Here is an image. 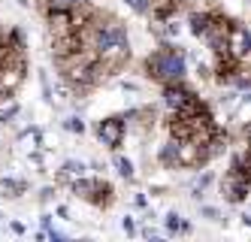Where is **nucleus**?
Here are the masks:
<instances>
[{
    "label": "nucleus",
    "instance_id": "nucleus-9",
    "mask_svg": "<svg viewBox=\"0 0 251 242\" xmlns=\"http://www.w3.org/2000/svg\"><path fill=\"white\" fill-rule=\"evenodd\" d=\"M160 88H164V91H160V97H164V106L170 109V112H176V109L178 106H182L191 94H194V91L185 85V79L182 82H170V85H160Z\"/></svg>",
    "mask_w": 251,
    "mask_h": 242
},
{
    "label": "nucleus",
    "instance_id": "nucleus-14",
    "mask_svg": "<svg viewBox=\"0 0 251 242\" xmlns=\"http://www.w3.org/2000/svg\"><path fill=\"white\" fill-rule=\"evenodd\" d=\"M203 112H209V106H206L203 97H197V94H191L182 106L176 109V115H178V118H194V115H203Z\"/></svg>",
    "mask_w": 251,
    "mask_h": 242
},
{
    "label": "nucleus",
    "instance_id": "nucleus-32",
    "mask_svg": "<svg viewBox=\"0 0 251 242\" xmlns=\"http://www.w3.org/2000/svg\"><path fill=\"white\" fill-rule=\"evenodd\" d=\"M133 203H136V206L142 209V206H146V203H149V200H146V194H136V197H133Z\"/></svg>",
    "mask_w": 251,
    "mask_h": 242
},
{
    "label": "nucleus",
    "instance_id": "nucleus-8",
    "mask_svg": "<svg viewBox=\"0 0 251 242\" xmlns=\"http://www.w3.org/2000/svg\"><path fill=\"white\" fill-rule=\"evenodd\" d=\"M97 54H100V61L112 70V76H115L118 70L127 67V61H130V46H127V40H124V43H112V46L97 49Z\"/></svg>",
    "mask_w": 251,
    "mask_h": 242
},
{
    "label": "nucleus",
    "instance_id": "nucleus-36",
    "mask_svg": "<svg viewBox=\"0 0 251 242\" xmlns=\"http://www.w3.org/2000/svg\"><path fill=\"white\" fill-rule=\"evenodd\" d=\"M0 218H3V215H0Z\"/></svg>",
    "mask_w": 251,
    "mask_h": 242
},
{
    "label": "nucleus",
    "instance_id": "nucleus-4",
    "mask_svg": "<svg viewBox=\"0 0 251 242\" xmlns=\"http://www.w3.org/2000/svg\"><path fill=\"white\" fill-rule=\"evenodd\" d=\"M124 134H127V124H124V115H112V118H103L97 124V139L112 148V152H118L121 142H124Z\"/></svg>",
    "mask_w": 251,
    "mask_h": 242
},
{
    "label": "nucleus",
    "instance_id": "nucleus-16",
    "mask_svg": "<svg viewBox=\"0 0 251 242\" xmlns=\"http://www.w3.org/2000/svg\"><path fill=\"white\" fill-rule=\"evenodd\" d=\"M0 188H3V197L15 200V197H22L27 191V182L25 179H0Z\"/></svg>",
    "mask_w": 251,
    "mask_h": 242
},
{
    "label": "nucleus",
    "instance_id": "nucleus-7",
    "mask_svg": "<svg viewBox=\"0 0 251 242\" xmlns=\"http://www.w3.org/2000/svg\"><path fill=\"white\" fill-rule=\"evenodd\" d=\"M227 52L239 61H248L251 58V30L245 25H230V33H227Z\"/></svg>",
    "mask_w": 251,
    "mask_h": 242
},
{
    "label": "nucleus",
    "instance_id": "nucleus-6",
    "mask_svg": "<svg viewBox=\"0 0 251 242\" xmlns=\"http://www.w3.org/2000/svg\"><path fill=\"white\" fill-rule=\"evenodd\" d=\"M46 27H49V36L76 33V25H73V12H70V6H46Z\"/></svg>",
    "mask_w": 251,
    "mask_h": 242
},
{
    "label": "nucleus",
    "instance_id": "nucleus-31",
    "mask_svg": "<svg viewBox=\"0 0 251 242\" xmlns=\"http://www.w3.org/2000/svg\"><path fill=\"white\" fill-rule=\"evenodd\" d=\"M239 221H242V227H251V212H242Z\"/></svg>",
    "mask_w": 251,
    "mask_h": 242
},
{
    "label": "nucleus",
    "instance_id": "nucleus-1",
    "mask_svg": "<svg viewBox=\"0 0 251 242\" xmlns=\"http://www.w3.org/2000/svg\"><path fill=\"white\" fill-rule=\"evenodd\" d=\"M142 73L157 82V85H170V82H182L188 73V58L182 49H176L173 43H164L160 49H154L146 61H142Z\"/></svg>",
    "mask_w": 251,
    "mask_h": 242
},
{
    "label": "nucleus",
    "instance_id": "nucleus-5",
    "mask_svg": "<svg viewBox=\"0 0 251 242\" xmlns=\"http://www.w3.org/2000/svg\"><path fill=\"white\" fill-rule=\"evenodd\" d=\"M230 25H233V22H230L227 15L212 12V25H209L206 36H203V43L209 46V52H212V54L227 52V33H230Z\"/></svg>",
    "mask_w": 251,
    "mask_h": 242
},
{
    "label": "nucleus",
    "instance_id": "nucleus-22",
    "mask_svg": "<svg viewBox=\"0 0 251 242\" xmlns=\"http://www.w3.org/2000/svg\"><path fill=\"white\" fill-rule=\"evenodd\" d=\"M115 170H118V176H121V179H127V182H133V179H136L133 161H130V158H124V155H118V158H115Z\"/></svg>",
    "mask_w": 251,
    "mask_h": 242
},
{
    "label": "nucleus",
    "instance_id": "nucleus-25",
    "mask_svg": "<svg viewBox=\"0 0 251 242\" xmlns=\"http://www.w3.org/2000/svg\"><path fill=\"white\" fill-rule=\"evenodd\" d=\"M136 15H151V0H124Z\"/></svg>",
    "mask_w": 251,
    "mask_h": 242
},
{
    "label": "nucleus",
    "instance_id": "nucleus-12",
    "mask_svg": "<svg viewBox=\"0 0 251 242\" xmlns=\"http://www.w3.org/2000/svg\"><path fill=\"white\" fill-rule=\"evenodd\" d=\"M82 49V40L79 33H64V36H51V54L55 58H67V54H73Z\"/></svg>",
    "mask_w": 251,
    "mask_h": 242
},
{
    "label": "nucleus",
    "instance_id": "nucleus-23",
    "mask_svg": "<svg viewBox=\"0 0 251 242\" xmlns=\"http://www.w3.org/2000/svg\"><path fill=\"white\" fill-rule=\"evenodd\" d=\"M3 40H6V43H9L12 49H22V52L27 49V46H25V33H22L19 27H9V30H6V36H3Z\"/></svg>",
    "mask_w": 251,
    "mask_h": 242
},
{
    "label": "nucleus",
    "instance_id": "nucleus-33",
    "mask_svg": "<svg viewBox=\"0 0 251 242\" xmlns=\"http://www.w3.org/2000/svg\"><path fill=\"white\" fill-rule=\"evenodd\" d=\"M9 227H12V233H25V224H19V221H12Z\"/></svg>",
    "mask_w": 251,
    "mask_h": 242
},
{
    "label": "nucleus",
    "instance_id": "nucleus-11",
    "mask_svg": "<svg viewBox=\"0 0 251 242\" xmlns=\"http://www.w3.org/2000/svg\"><path fill=\"white\" fill-rule=\"evenodd\" d=\"M25 73H27V67H15V64L0 67V88L15 94V91L22 88V82H25Z\"/></svg>",
    "mask_w": 251,
    "mask_h": 242
},
{
    "label": "nucleus",
    "instance_id": "nucleus-29",
    "mask_svg": "<svg viewBox=\"0 0 251 242\" xmlns=\"http://www.w3.org/2000/svg\"><path fill=\"white\" fill-rule=\"evenodd\" d=\"M242 139H248V142H251V118H248V121H242Z\"/></svg>",
    "mask_w": 251,
    "mask_h": 242
},
{
    "label": "nucleus",
    "instance_id": "nucleus-13",
    "mask_svg": "<svg viewBox=\"0 0 251 242\" xmlns=\"http://www.w3.org/2000/svg\"><path fill=\"white\" fill-rule=\"evenodd\" d=\"M209 25H212V12H209V9H203V12L197 9V12H191V15H188V30H191L194 36H200V40L206 36Z\"/></svg>",
    "mask_w": 251,
    "mask_h": 242
},
{
    "label": "nucleus",
    "instance_id": "nucleus-30",
    "mask_svg": "<svg viewBox=\"0 0 251 242\" xmlns=\"http://www.w3.org/2000/svg\"><path fill=\"white\" fill-rule=\"evenodd\" d=\"M55 212H58V218H64V221H70V209H67V206H58Z\"/></svg>",
    "mask_w": 251,
    "mask_h": 242
},
{
    "label": "nucleus",
    "instance_id": "nucleus-24",
    "mask_svg": "<svg viewBox=\"0 0 251 242\" xmlns=\"http://www.w3.org/2000/svg\"><path fill=\"white\" fill-rule=\"evenodd\" d=\"M22 106L19 103H9V106H0V124H9L12 118H19Z\"/></svg>",
    "mask_w": 251,
    "mask_h": 242
},
{
    "label": "nucleus",
    "instance_id": "nucleus-21",
    "mask_svg": "<svg viewBox=\"0 0 251 242\" xmlns=\"http://www.w3.org/2000/svg\"><path fill=\"white\" fill-rule=\"evenodd\" d=\"M212 182H215V173H212V170H203V173H200V179H197V182L191 185V194H194L197 200H200V197L206 194V188H209Z\"/></svg>",
    "mask_w": 251,
    "mask_h": 242
},
{
    "label": "nucleus",
    "instance_id": "nucleus-20",
    "mask_svg": "<svg viewBox=\"0 0 251 242\" xmlns=\"http://www.w3.org/2000/svg\"><path fill=\"white\" fill-rule=\"evenodd\" d=\"M19 142H22V148H30V152H33V148H40V145H43V130H40V127L25 130V134L19 136Z\"/></svg>",
    "mask_w": 251,
    "mask_h": 242
},
{
    "label": "nucleus",
    "instance_id": "nucleus-26",
    "mask_svg": "<svg viewBox=\"0 0 251 242\" xmlns=\"http://www.w3.org/2000/svg\"><path fill=\"white\" fill-rule=\"evenodd\" d=\"M64 127L70 130V134H85V121H82L79 115H70V118L64 121Z\"/></svg>",
    "mask_w": 251,
    "mask_h": 242
},
{
    "label": "nucleus",
    "instance_id": "nucleus-28",
    "mask_svg": "<svg viewBox=\"0 0 251 242\" xmlns=\"http://www.w3.org/2000/svg\"><path fill=\"white\" fill-rule=\"evenodd\" d=\"M200 215L209 218V221H221V212L215 209V206H200Z\"/></svg>",
    "mask_w": 251,
    "mask_h": 242
},
{
    "label": "nucleus",
    "instance_id": "nucleus-27",
    "mask_svg": "<svg viewBox=\"0 0 251 242\" xmlns=\"http://www.w3.org/2000/svg\"><path fill=\"white\" fill-rule=\"evenodd\" d=\"M121 230L127 233V236H133V233H136V221H133L130 215H124V218H121Z\"/></svg>",
    "mask_w": 251,
    "mask_h": 242
},
{
    "label": "nucleus",
    "instance_id": "nucleus-35",
    "mask_svg": "<svg viewBox=\"0 0 251 242\" xmlns=\"http://www.w3.org/2000/svg\"><path fill=\"white\" fill-rule=\"evenodd\" d=\"M3 100H12V97H9V91H3V88H0V103H3Z\"/></svg>",
    "mask_w": 251,
    "mask_h": 242
},
{
    "label": "nucleus",
    "instance_id": "nucleus-15",
    "mask_svg": "<svg viewBox=\"0 0 251 242\" xmlns=\"http://www.w3.org/2000/svg\"><path fill=\"white\" fill-rule=\"evenodd\" d=\"M79 176H85V163L82 161H67L61 170H58V182H73V179H79Z\"/></svg>",
    "mask_w": 251,
    "mask_h": 242
},
{
    "label": "nucleus",
    "instance_id": "nucleus-2",
    "mask_svg": "<svg viewBox=\"0 0 251 242\" xmlns=\"http://www.w3.org/2000/svg\"><path fill=\"white\" fill-rule=\"evenodd\" d=\"M248 194H251V176L242 170V166L230 163V170L221 179V197L227 203H233V206H239V203L248 200Z\"/></svg>",
    "mask_w": 251,
    "mask_h": 242
},
{
    "label": "nucleus",
    "instance_id": "nucleus-19",
    "mask_svg": "<svg viewBox=\"0 0 251 242\" xmlns=\"http://www.w3.org/2000/svg\"><path fill=\"white\" fill-rule=\"evenodd\" d=\"M157 161L164 163L167 170H176V166H178V158H176V139H170L164 148H160V152H157Z\"/></svg>",
    "mask_w": 251,
    "mask_h": 242
},
{
    "label": "nucleus",
    "instance_id": "nucleus-17",
    "mask_svg": "<svg viewBox=\"0 0 251 242\" xmlns=\"http://www.w3.org/2000/svg\"><path fill=\"white\" fill-rule=\"evenodd\" d=\"M194 227H191V221H185L178 212H170L167 215V233H182V236H188Z\"/></svg>",
    "mask_w": 251,
    "mask_h": 242
},
{
    "label": "nucleus",
    "instance_id": "nucleus-34",
    "mask_svg": "<svg viewBox=\"0 0 251 242\" xmlns=\"http://www.w3.org/2000/svg\"><path fill=\"white\" fill-rule=\"evenodd\" d=\"M51 194H55V188H43V194H40V197H43V200H51Z\"/></svg>",
    "mask_w": 251,
    "mask_h": 242
},
{
    "label": "nucleus",
    "instance_id": "nucleus-18",
    "mask_svg": "<svg viewBox=\"0 0 251 242\" xmlns=\"http://www.w3.org/2000/svg\"><path fill=\"white\" fill-rule=\"evenodd\" d=\"M112 203H115V188L106 179H100V191H97V203H94V206L97 209H109Z\"/></svg>",
    "mask_w": 251,
    "mask_h": 242
},
{
    "label": "nucleus",
    "instance_id": "nucleus-10",
    "mask_svg": "<svg viewBox=\"0 0 251 242\" xmlns=\"http://www.w3.org/2000/svg\"><path fill=\"white\" fill-rule=\"evenodd\" d=\"M70 191H73V197L85 200V203H97V191H100V179H88V176H79L70 182Z\"/></svg>",
    "mask_w": 251,
    "mask_h": 242
},
{
    "label": "nucleus",
    "instance_id": "nucleus-3",
    "mask_svg": "<svg viewBox=\"0 0 251 242\" xmlns=\"http://www.w3.org/2000/svg\"><path fill=\"white\" fill-rule=\"evenodd\" d=\"M176 158H178L182 170H200V166H206L212 161L209 145H200L194 139H176Z\"/></svg>",
    "mask_w": 251,
    "mask_h": 242
}]
</instances>
